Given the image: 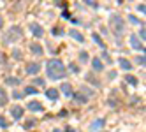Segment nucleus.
Listing matches in <instances>:
<instances>
[{"label":"nucleus","mask_w":146,"mask_h":132,"mask_svg":"<svg viewBox=\"0 0 146 132\" xmlns=\"http://www.w3.org/2000/svg\"><path fill=\"white\" fill-rule=\"evenodd\" d=\"M4 64V55H2V51H0V65Z\"/></svg>","instance_id":"obj_41"},{"label":"nucleus","mask_w":146,"mask_h":132,"mask_svg":"<svg viewBox=\"0 0 146 132\" xmlns=\"http://www.w3.org/2000/svg\"><path fill=\"white\" fill-rule=\"evenodd\" d=\"M81 94H83V95L86 94V97L90 99V97L93 95V90H90V88H86V86H81Z\"/></svg>","instance_id":"obj_26"},{"label":"nucleus","mask_w":146,"mask_h":132,"mask_svg":"<svg viewBox=\"0 0 146 132\" xmlns=\"http://www.w3.org/2000/svg\"><path fill=\"white\" fill-rule=\"evenodd\" d=\"M118 64H120V67H121L123 70H132V64L129 62L127 58H123V56H121V58L118 60Z\"/></svg>","instance_id":"obj_16"},{"label":"nucleus","mask_w":146,"mask_h":132,"mask_svg":"<svg viewBox=\"0 0 146 132\" xmlns=\"http://www.w3.org/2000/svg\"><path fill=\"white\" fill-rule=\"evenodd\" d=\"M65 132H76V130L72 129V127H67V129H65Z\"/></svg>","instance_id":"obj_42"},{"label":"nucleus","mask_w":146,"mask_h":132,"mask_svg":"<svg viewBox=\"0 0 146 132\" xmlns=\"http://www.w3.org/2000/svg\"><path fill=\"white\" fill-rule=\"evenodd\" d=\"M137 64L144 67V55H143V56H137Z\"/></svg>","instance_id":"obj_36"},{"label":"nucleus","mask_w":146,"mask_h":132,"mask_svg":"<svg viewBox=\"0 0 146 132\" xmlns=\"http://www.w3.org/2000/svg\"><path fill=\"white\" fill-rule=\"evenodd\" d=\"M69 35L74 39V40H78V42H85V37H83V34L79 32V30H76V28H70Z\"/></svg>","instance_id":"obj_13"},{"label":"nucleus","mask_w":146,"mask_h":132,"mask_svg":"<svg viewBox=\"0 0 146 132\" xmlns=\"http://www.w3.org/2000/svg\"><path fill=\"white\" fill-rule=\"evenodd\" d=\"M7 102H9V95L5 94V90L0 86V106H7Z\"/></svg>","instance_id":"obj_18"},{"label":"nucleus","mask_w":146,"mask_h":132,"mask_svg":"<svg viewBox=\"0 0 146 132\" xmlns=\"http://www.w3.org/2000/svg\"><path fill=\"white\" fill-rule=\"evenodd\" d=\"M34 125H35V121H34V120H28V121H27V123H25V129L28 130V129H32Z\"/></svg>","instance_id":"obj_34"},{"label":"nucleus","mask_w":146,"mask_h":132,"mask_svg":"<svg viewBox=\"0 0 146 132\" xmlns=\"http://www.w3.org/2000/svg\"><path fill=\"white\" fill-rule=\"evenodd\" d=\"M129 21H130V23H134V25H137V27H141V25H144V23L141 21V19H137V18H135L134 14H129Z\"/></svg>","instance_id":"obj_23"},{"label":"nucleus","mask_w":146,"mask_h":132,"mask_svg":"<svg viewBox=\"0 0 146 132\" xmlns=\"http://www.w3.org/2000/svg\"><path fill=\"white\" fill-rule=\"evenodd\" d=\"M28 49H30L34 55H37V56H39V55H44V48L40 46L39 42H30V44H28Z\"/></svg>","instance_id":"obj_8"},{"label":"nucleus","mask_w":146,"mask_h":132,"mask_svg":"<svg viewBox=\"0 0 146 132\" xmlns=\"http://www.w3.org/2000/svg\"><path fill=\"white\" fill-rule=\"evenodd\" d=\"M28 28H30V34H32L34 37H37V39H40V37L44 35V28L40 27L39 23H30Z\"/></svg>","instance_id":"obj_4"},{"label":"nucleus","mask_w":146,"mask_h":132,"mask_svg":"<svg viewBox=\"0 0 146 132\" xmlns=\"http://www.w3.org/2000/svg\"><path fill=\"white\" fill-rule=\"evenodd\" d=\"M27 107H28L30 111H34V113H40V111H44L42 104H40L39 100H28V104H27Z\"/></svg>","instance_id":"obj_7"},{"label":"nucleus","mask_w":146,"mask_h":132,"mask_svg":"<svg viewBox=\"0 0 146 132\" xmlns=\"http://www.w3.org/2000/svg\"><path fill=\"white\" fill-rule=\"evenodd\" d=\"M86 79H88V83H92L93 86H97V88H100V86H102V83H100L97 78H93V74H92V72H88V74H86Z\"/></svg>","instance_id":"obj_19"},{"label":"nucleus","mask_w":146,"mask_h":132,"mask_svg":"<svg viewBox=\"0 0 146 132\" xmlns=\"http://www.w3.org/2000/svg\"><path fill=\"white\" fill-rule=\"evenodd\" d=\"M104 123H106V120H104V118H97V120L90 125V130H92V132H97V130H100V129L104 127Z\"/></svg>","instance_id":"obj_12"},{"label":"nucleus","mask_w":146,"mask_h":132,"mask_svg":"<svg viewBox=\"0 0 146 132\" xmlns=\"http://www.w3.org/2000/svg\"><path fill=\"white\" fill-rule=\"evenodd\" d=\"M109 106H118V100H113V99H109Z\"/></svg>","instance_id":"obj_38"},{"label":"nucleus","mask_w":146,"mask_h":132,"mask_svg":"<svg viewBox=\"0 0 146 132\" xmlns=\"http://www.w3.org/2000/svg\"><path fill=\"white\" fill-rule=\"evenodd\" d=\"M19 83H21V79H19V78H14V76H9V78L5 79V85H9V86H18Z\"/></svg>","instance_id":"obj_20"},{"label":"nucleus","mask_w":146,"mask_h":132,"mask_svg":"<svg viewBox=\"0 0 146 132\" xmlns=\"http://www.w3.org/2000/svg\"><path fill=\"white\" fill-rule=\"evenodd\" d=\"M4 27V18H2V14H0V28Z\"/></svg>","instance_id":"obj_40"},{"label":"nucleus","mask_w":146,"mask_h":132,"mask_svg":"<svg viewBox=\"0 0 146 132\" xmlns=\"http://www.w3.org/2000/svg\"><path fill=\"white\" fill-rule=\"evenodd\" d=\"M46 74L49 79H64L65 74H67V69L64 65V62H62L60 58H49L48 62H46Z\"/></svg>","instance_id":"obj_1"},{"label":"nucleus","mask_w":146,"mask_h":132,"mask_svg":"<svg viewBox=\"0 0 146 132\" xmlns=\"http://www.w3.org/2000/svg\"><path fill=\"white\" fill-rule=\"evenodd\" d=\"M137 39H139V40H143V42H144V39H146V32H144V27H143V28H139V34H137Z\"/></svg>","instance_id":"obj_28"},{"label":"nucleus","mask_w":146,"mask_h":132,"mask_svg":"<svg viewBox=\"0 0 146 132\" xmlns=\"http://www.w3.org/2000/svg\"><path fill=\"white\" fill-rule=\"evenodd\" d=\"M27 74L28 76H35V74H39L40 72V64H37V62H30L28 65H27Z\"/></svg>","instance_id":"obj_5"},{"label":"nucleus","mask_w":146,"mask_h":132,"mask_svg":"<svg viewBox=\"0 0 146 132\" xmlns=\"http://www.w3.org/2000/svg\"><path fill=\"white\" fill-rule=\"evenodd\" d=\"M13 58H14V60H18V62H19V60H23L21 51H19V49H13Z\"/></svg>","instance_id":"obj_24"},{"label":"nucleus","mask_w":146,"mask_h":132,"mask_svg":"<svg viewBox=\"0 0 146 132\" xmlns=\"http://www.w3.org/2000/svg\"><path fill=\"white\" fill-rule=\"evenodd\" d=\"M92 67H93V72H102L104 70V64H102V60L99 56H95L92 60Z\"/></svg>","instance_id":"obj_10"},{"label":"nucleus","mask_w":146,"mask_h":132,"mask_svg":"<svg viewBox=\"0 0 146 132\" xmlns=\"http://www.w3.org/2000/svg\"><path fill=\"white\" fill-rule=\"evenodd\" d=\"M23 113H25V109H23L21 106H14V107L11 109V116H13L14 120H21V118H23Z\"/></svg>","instance_id":"obj_9"},{"label":"nucleus","mask_w":146,"mask_h":132,"mask_svg":"<svg viewBox=\"0 0 146 132\" xmlns=\"http://www.w3.org/2000/svg\"><path fill=\"white\" fill-rule=\"evenodd\" d=\"M51 32H53V35H60V37L64 35V30H62V28H56V27H55L53 30H51Z\"/></svg>","instance_id":"obj_31"},{"label":"nucleus","mask_w":146,"mask_h":132,"mask_svg":"<svg viewBox=\"0 0 146 132\" xmlns=\"http://www.w3.org/2000/svg\"><path fill=\"white\" fill-rule=\"evenodd\" d=\"M130 46L135 49V51H143L144 53V46H143V42L137 39V35H130Z\"/></svg>","instance_id":"obj_6"},{"label":"nucleus","mask_w":146,"mask_h":132,"mask_svg":"<svg viewBox=\"0 0 146 132\" xmlns=\"http://www.w3.org/2000/svg\"><path fill=\"white\" fill-rule=\"evenodd\" d=\"M34 85H37V86H42V85H44V79L35 78V79H34Z\"/></svg>","instance_id":"obj_33"},{"label":"nucleus","mask_w":146,"mask_h":132,"mask_svg":"<svg viewBox=\"0 0 146 132\" xmlns=\"http://www.w3.org/2000/svg\"><path fill=\"white\" fill-rule=\"evenodd\" d=\"M46 97L51 99V100H56L58 99V90L56 88H48L46 90Z\"/></svg>","instance_id":"obj_17"},{"label":"nucleus","mask_w":146,"mask_h":132,"mask_svg":"<svg viewBox=\"0 0 146 132\" xmlns=\"http://www.w3.org/2000/svg\"><path fill=\"white\" fill-rule=\"evenodd\" d=\"M55 2H56V4H60L62 7H65V4H64V0H55Z\"/></svg>","instance_id":"obj_39"},{"label":"nucleus","mask_w":146,"mask_h":132,"mask_svg":"<svg viewBox=\"0 0 146 132\" xmlns=\"http://www.w3.org/2000/svg\"><path fill=\"white\" fill-rule=\"evenodd\" d=\"M70 99L74 100V102H78V104H86L88 100H90L86 95H83V94H72V95H70Z\"/></svg>","instance_id":"obj_11"},{"label":"nucleus","mask_w":146,"mask_h":132,"mask_svg":"<svg viewBox=\"0 0 146 132\" xmlns=\"http://www.w3.org/2000/svg\"><path fill=\"white\" fill-rule=\"evenodd\" d=\"M109 25H111V28H113V32H114V35H116V37H120L125 32V21H123V18L120 14H111Z\"/></svg>","instance_id":"obj_2"},{"label":"nucleus","mask_w":146,"mask_h":132,"mask_svg":"<svg viewBox=\"0 0 146 132\" xmlns=\"http://www.w3.org/2000/svg\"><path fill=\"white\" fill-rule=\"evenodd\" d=\"M53 132H62V130H60V129H55V130H53Z\"/></svg>","instance_id":"obj_43"},{"label":"nucleus","mask_w":146,"mask_h":132,"mask_svg":"<svg viewBox=\"0 0 146 132\" xmlns=\"http://www.w3.org/2000/svg\"><path fill=\"white\" fill-rule=\"evenodd\" d=\"M137 11H139V13H143V14L146 13V7H144V4H141V5L137 7Z\"/></svg>","instance_id":"obj_37"},{"label":"nucleus","mask_w":146,"mask_h":132,"mask_svg":"<svg viewBox=\"0 0 146 132\" xmlns=\"http://www.w3.org/2000/svg\"><path fill=\"white\" fill-rule=\"evenodd\" d=\"M102 58L106 60V62H111V58H109V55L106 53V49H104V51H102Z\"/></svg>","instance_id":"obj_35"},{"label":"nucleus","mask_w":146,"mask_h":132,"mask_svg":"<svg viewBox=\"0 0 146 132\" xmlns=\"http://www.w3.org/2000/svg\"><path fill=\"white\" fill-rule=\"evenodd\" d=\"M83 2H85L86 5H90V7H93V9L99 7V2H97V0H83Z\"/></svg>","instance_id":"obj_27"},{"label":"nucleus","mask_w":146,"mask_h":132,"mask_svg":"<svg viewBox=\"0 0 146 132\" xmlns=\"http://www.w3.org/2000/svg\"><path fill=\"white\" fill-rule=\"evenodd\" d=\"M92 39H93V42H95L97 46H100L102 49H106V44H104V40H102V37H100V35H99L97 32H93V34H92Z\"/></svg>","instance_id":"obj_15"},{"label":"nucleus","mask_w":146,"mask_h":132,"mask_svg":"<svg viewBox=\"0 0 146 132\" xmlns=\"http://www.w3.org/2000/svg\"><path fill=\"white\" fill-rule=\"evenodd\" d=\"M125 83L130 85V86H137V78H134V76H125Z\"/></svg>","instance_id":"obj_22"},{"label":"nucleus","mask_w":146,"mask_h":132,"mask_svg":"<svg viewBox=\"0 0 146 132\" xmlns=\"http://www.w3.org/2000/svg\"><path fill=\"white\" fill-rule=\"evenodd\" d=\"M25 95L21 94V92H16V90H14V92H13V99H23Z\"/></svg>","instance_id":"obj_32"},{"label":"nucleus","mask_w":146,"mask_h":132,"mask_svg":"<svg viewBox=\"0 0 146 132\" xmlns=\"http://www.w3.org/2000/svg\"><path fill=\"white\" fill-rule=\"evenodd\" d=\"M23 95H37V88H35V86H32V85L25 86V92H23Z\"/></svg>","instance_id":"obj_21"},{"label":"nucleus","mask_w":146,"mask_h":132,"mask_svg":"<svg viewBox=\"0 0 146 132\" xmlns=\"http://www.w3.org/2000/svg\"><path fill=\"white\" fill-rule=\"evenodd\" d=\"M69 70H70L72 74H78V72H79V67H78L76 64H70V65H69Z\"/></svg>","instance_id":"obj_30"},{"label":"nucleus","mask_w":146,"mask_h":132,"mask_svg":"<svg viewBox=\"0 0 146 132\" xmlns=\"http://www.w3.org/2000/svg\"><path fill=\"white\" fill-rule=\"evenodd\" d=\"M23 37V30L19 28V27H13L11 30H9V32L5 34V39H4V42H14V40H19Z\"/></svg>","instance_id":"obj_3"},{"label":"nucleus","mask_w":146,"mask_h":132,"mask_svg":"<svg viewBox=\"0 0 146 132\" xmlns=\"http://www.w3.org/2000/svg\"><path fill=\"white\" fill-rule=\"evenodd\" d=\"M88 58H90V56H88V53H86V51H81V53H79V62L86 64V62H88Z\"/></svg>","instance_id":"obj_25"},{"label":"nucleus","mask_w":146,"mask_h":132,"mask_svg":"<svg viewBox=\"0 0 146 132\" xmlns=\"http://www.w3.org/2000/svg\"><path fill=\"white\" fill-rule=\"evenodd\" d=\"M9 127V123H7V120L2 116V115H0V129H7Z\"/></svg>","instance_id":"obj_29"},{"label":"nucleus","mask_w":146,"mask_h":132,"mask_svg":"<svg viewBox=\"0 0 146 132\" xmlns=\"http://www.w3.org/2000/svg\"><path fill=\"white\" fill-rule=\"evenodd\" d=\"M60 92L64 94L65 97H70L72 94H74V92H72V86H70V83H62V85H60Z\"/></svg>","instance_id":"obj_14"}]
</instances>
